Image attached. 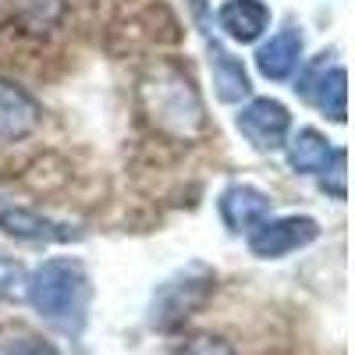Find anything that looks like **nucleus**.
<instances>
[{
	"label": "nucleus",
	"mask_w": 355,
	"mask_h": 355,
	"mask_svg": "<svg viewBox=\"0 0 355 355\" xmlns=\"http://www.w3.org/2000/svg\"><path fill=\"white\" fill-rule=\"evenodd\" d=\"M43 121L36 96L11 78H0V142H21Z\"/></svg>",
	"instance_id": "nucleus-7"
},
{
	"label": "nucleus",
	"mask_w": 355,
	"mask_h": 355,
	"mask_svg": "<svg viewBox=\"0 0 355 355\" xmlns=\"http://www.w3.org/2000/svg\"><path fill=\"white\" fill-rule=\"evenodd\" d=\"M25 284V266L11 256H0V299H18Z\"/></svg>",
	"instance_id": "nucleus-17"
},
{
	"label": "nucleus",
	"mask_w": 355,
	"mask_h": 355,
	"mask_svg": "<svg viewBox=\"0 0 355 355\" xmlns=\"http://www.w3.org/2000/svg\"><path fill=\"white\" fill-rule=\"evenodd\" d=\"M25 299L33 309L53 323L64 334H78L85 323V309L93 299V284H89L85 266L71 256H53L43 259L25 281Z\"/></svg>",
	"instance_id": "nucleus-2"
},
{
	"label": "nucleus",
	"mask_w": 355,
	"mask_h": 355,
	"mask_svg": "<svg viewBox=\"0 0 355 355\" xmlns=\"http://www.w3.org/2000/svg\"><path fill=\"white\" fill-rule=\"evenodd\" d=\"M214 291V274L206 270L202 263H192L185 270H178L171 281H164L153 295V306H150V323L160 331H171L178 323H185L196 309L206 306Z\"/></svg>",
	"instance_id": "nucleus-3"
},
{
	"label": "nucleus",
	"mask_w": 355,
	"mask_h": 355,
	"mask_svg": "<svg viewBox=\"0 0 355 355\" xmlns=\"http://www.w3.org/2000/svg\"><path fill=\"white\" fill-rule=\"evenodd\" d=\"M18 21L33 33H50L64 15V0H11Z\"/></svg>",
	"instance_id": "nucleus-15"
},
{
	"label": "nucleus",
	"mask_w": 355,
	"mask_h": 355,
	"mask_svg": "<svg viewBox=\"0 0 355 355\" xmlns=\"http://www.w3.org/2000/svg\"><path fill=\"white\" fill-rule=\"evenodd\" d=\"M206 53H210V75H214V93L220 103H239L252 93L249 85V75L242 68V61L234 53H227L220 43H210L206 46Z\"/></svg>",
	"instance_id": "nucleus-11"
},
{
	"label": "nucleus",
	"mask_w": 355,
	"mask_h": 355,
	"mask_svg": "<svg viewBox=\"0 0 355 355\" xmlns=\"http://www.w3.org/2000/svg\"><path fill=\"white\" fill-rule=\"evenodd\" d=\"M239 132L256 146V150H281L288 142V132H291V114L281 100L259 96L249 107H242Z\"/></svg>",
	"instance_id": "nucleus-5"
},
{
	"label": "nucleus",
	"mask_w": 355,
	"mask_h": 355,
	"mask_svg": "<svg viewBox=\"0 0 355 355\" xmlns=\"http://www.w3.org/2000/svg\"><path fill=\"white\" fill-rule=\"evenodd\" d=\"M171 355H239L224 338H214V334H196L189 341H182Z\"/></svg>",
	"instance_id": "nucleus-16"
},
{
	"label": "nucleus",
	"mask_w": 355,
	"mask_h": 355,
	"mask_svg": "<svg viewBox=\"0 0 355 355\" xmlns=\"http://www.w3.org/2000/svg\"><path fill=\"white\" fill-rule=\"evenodd\" d=\"M302 61V33L295 25H284L281 33H274L259 50H256V68L263 78L284 82Z\"/></svg>",
	"instance_id": "nucleus-9"
},
{
	"label": "nucleus",
	"mask_w": 355,
	"mask_h": 355,
	"mask_svg": "<svg viewBox=\"0 0 355 355\" xmlns=\"http://www.w3.org/2000/svg\"><path fill=\"white\" fill-rule=\"evenodd\" d=\"M295 93H299L302 100H309L323 117H331L334 125H345V117H348V71L341 64L309 68L306 78L295 85Z\"/></svg>",
	"instance_id": "nucleus-6"
},
{
	"label": "nucleus",
	"mask_w": 355,
	"mask_h": 355,
	"mask_svg": "<svg viewBox=\"0 0 355 355\" xmlns=\"http://www.w3.org/2000/svg\"><path fill=\"white\" fill-rule=\"evenodd\" d=\"M334 160V150H331V139L320 135L316 128H299L288 142V164L295 174H323Z\"/></svg>",
	"instance_id": "nucleus-13"
},
{
	"label": "nucleus",
	"mask_w": 355,
	"mask_h": 355,
	"mask_svg": "<svg viewBox=\"0 0 355 355\" xmlns=\"http://www.w3.org/2000/svg\"><path fill=\"white\" fill-rule=\"evenodd\" d=\"M217 206H220V220L234 234L256 231L263 220H270V196L259 192L256 185H227Z\"/></svg>",
	"instance_id": "nucleus-8"
},
{
	"label": "nucleus",
	"mask_w": 355,
	"mask_h": 355,
	"mask_svg": "<svg viewBox=\"0 0 355 355\" xmlns=\"http://www.w3.org/2000/svg\"><path fill=\"white\" fill-rule=\"evenodd\" d=\"M320 239V224L313 217H277L263 220L256 231H249V252L259 259H281L288 252H299L309 242Z\"/></svg>",
	"instance_id": "nucleus-4"
},
{
	"label": "nucleus",
	"mask_w": 355,
	"mask_h": 355,
	"mask_svg": "<svg viewBox=\"0 0 355 355\" xmlns=\"http://www.w3.org/2000/svg\"><path fill=\"white\" fill-rule=\"evenodd\" d=\"M217 25L234 43H256L270 28V8L263 0H224L217 11Z\"/></svg>",
	"instance_id": "nucleus-10"
},
{
	"label": "nucleus",
	"mask_w": 355,
	"mask_h": 355,
	"mask_svg": "<svg viewBox=\"0 0 355 355\" xmlns=\"http://www.w3.org/2000/svg\"><path fill=\"white\" fill-rule=\"evenodd\" d=\"M135 103L146 121L174 142H192L210 125L206 121V103L192 75L178 61H167V57H157L139 71Z\"/></svg>",
	"instance_id": "nucleus-1"
},
{
	"label": "nucleus",
	"mask_w": 355,
	"mask_h": 355,
	"mask_svg": "<svg viewBox=\"0 0 355 355\" xmlns=\"http://www.w3.org/2000/svg\"><path fill=\"white\" fill-rule=\"evenodd\" d=\"M345 164H348V153L345 150H334V160H331V167L327 171H323V192H327V196H334V199H345L348 196V189H345Z\"/></svg>",
	"instance_id": "nucleus-18"
},
{
	"label": "nucleus",
	"mask_w": 355,
	"mask_h": 355,
	"mask_svg": "<svg viewBox=\"0 0 355 355\" xmlns=\"http://www.w3.org/2000/svg\"><path fill=\"white\" fill-rule=\"evenodd\" d=\"M0 355H57V348L25 323H4L0 327Z\"/></svg>",
	"instance_id": "nucleus-14"
},
{
	"label": "nucleus",
	"mask_w": 355,
	"mask_h": 355,
	"mask_svg": "<svg viewBox=\"0 0 355 355\" xmlns=\"http://www.w3.org/2000/svg\"><path fill=\"white\" fill-rule=\"evenodd\" d=\"M0 231L18 239V242H50V239H57L53 224L43 214L28 210V206H21L15 199H4V196H0Z\"/></svg>",
	"instance_id": "nucleus-12"
}]
</instances>
